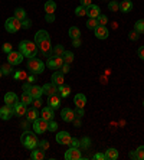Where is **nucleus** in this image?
I'll list each match as a JSON object with an SVG mask.
<instances>
[{
  "instance_id": "obj_5",
  "label": "nucleus",
  "mask_w": 144,
  "mask_h": 160,
  "mask_svg": "<svg viewBox=\"0 0 144 160\" xmlns=\"http://www.w3.org/2000/svg\"><path fill=\"white\" fill-rule=\"evenodd\" d=\"M48 126H49V121H46V120H43L42 117H37L36 120L33 121V131L36 134H43L48 131Z\"/></svg>"
},
{
  "instance_id": "obj_53",
  "label": "nucleus",
  "mask_w": 144,
  "mask_h": 160,
  "mask_svg": "<svg viewBox=\"0 0 144 160\" xmlns=\"http://www.w3.org/2000/svg\"><path fill=\"white\" fill-rule=\"evenodd\" d=\"M32 104H33V107H35V108H41L43 102H42L41 98H33V101H32Z\"/></svg>"
},
{
  "instance_id": "obj_15",
  "label": "nucleus",
  "mask_w": 144,
  "mask_h": 160,
  "mask_svg": "<svg viewBox=\"0 0 144 160\" xmlns=\"http://www.w3.org/2000/svg\"><path fill=\"white\" fill-rule=\"evenodd\" d=\"M43 94H46V95H55V94H58V85H55L53 82H48V84H45L43 87Z\"/></svg>"
},
{
  "instance_id": "obj_23",
  "label": "nucleus",
  "mask_w": 144,
  "mask_h": 160,
  "mask_svg": "<svg viewBox=\"0 0 144 160\" xmlns=\"http://www.w3.org/2000/svg\"><path fill=\"white\" fill-rule=\"evenodd\" d=\"M120 10L122 13H128V12L133 10V2L131 0H122L120 3Z\"/></svg>"
},
{
  "instance_id": "obj_57",
  "label": "nucleus",
  "mask_w": 144,
  "mask_h": 160,
  "mask_svg": "<svg viewBox=\"0 0 144 160\" xmlns=\"http://www.w3.org/2000/svg\"><path fill=\"white\" fill-rule=\"evenodd\" d=\"M137 55H138V58H141V59L144 61V46H140V48H138V51H137Z\"/></svg>"
},
{
  "instance_id": "obj_10",
  "label": "nucleus",
  "mask_w": 144,
  "mask_h": 160,
  "mask_svg": "<svg viewBox=\"0 0 144 160\" xmlns=\"http://www.w3.org/2000/svg\"><path fill=\"white\" fill-rule=\"evenodd\" d=\"M56 143L58 144H62V146H68L69 144V140H71V134L68 131H59L56 133Z\"/></svg>"
},
{
  "instance_id": "obj_48",
  "label": "nucleus",
  "mask_w": 144,
  "mask_h": 160,
  "mask_svg": "<svg viewBox=\"0 0 144 160\" xmlns=\"http://www.w3.org/2000/svg\"><path fill=\"white\" fill-rule=\"evenodd\" d=\"M69 147H79V140H78V138H74V137H71V140H69Z\"/></svg>"
},
{
  "instance_id": "obj_31",
  "label": "nucleus",
  "mask_w": 144,
  "mask_h": 160,
  "mask_svg": "<svg viewBox=\"0 0 144 160\" xmlns=\"http://www.w3.org/2000/svg\"><path fill=\"white\" fill-rule=\"evenodd\" d=\"M13 78H15V81H23V79H27V74L22 69H19V71L13 72Z\"/></svg>"
},
{
  "instance_id": "obj_37",
  "label": "nucleus",
  "mask_w": 144,
  "mask_h": 160,
  "mask_svg": "<svg viewBox=\"0 0 144 160\" xmlns=\"http://www.w3.org/2000/svg\"><path fill=\"white\" fill-rule=\"evenodd\" d=\"M97 26H98V20H97V19H92V18H89L88 20H87V28H88V29L94 30V29H95Z\"/></svg>"
},
{
  "instance_id": "obj_27",
  "label": "nucleus",
  "mask_w": 144,
  "mask_h": 160,
  "mask_svg": "<svg viewBox=\"0 0 144 160\" xmlns=\"http://www.w3.org/2000/svg\"><path fill=\"white\" fill-rule=\"evenodd\" d=\"M105 157H107V160H117L118 159V150L114 147H110L105 152Z\"/></svg>"
},
{
  "instance_id": "obj_43",
  "label": "nucleus",
  "mask_w": 144,
  "mask_h": 160,
  "mask_svg": "<svg viewBox=\"0 0 144 160\" xmlns=\"http://www.w3.org/2000/svg\"><path fill=\"white\" fill-rule=\"evenodd\" d=\"M79 144H81V147H84V149H88L89 146H91V140H89L88 137H82V140H79Z\"/></svg>"
},
{
  "instance_id": "obj_18",
  "label": "nucleus",
  "mask_w": 144,
  "mask_h": 160,
  "mask_svg": "<svg viewBox=\"0 0 144 160\" xmlns=\"http://www.w3.org/2000/svg\"><path fill=\"white\" fill-rule=\"evenodd\" d=\"M16 102H19V97L16 95V92H6L4 94V104L7 105H15Z\"/></svg>"
},
{
  "instance_id": "obj_30",
  "label": "nucleus",
  "mask_w": 144,
  "mask_h": 160,
  "mask_svg": "<svg viewBox=\"0 0 144 160\" xmlns=\"http://www.w3.org/2000/svg\"><path fill=\"white\" fill-rule=\"evenodd\" d=\"M0 69H2L3 75H10V74H13V65H12V63H9V62L3 63V65L0 67Z\"/></svg>"
},
{
  "instance_id": "obj_4",
  "label": "nucleus",
  "mask_w": 144,
  "mask_h": 160,
  "mask_svg": "<svg viewBox=\"0 0 144 160\" xmlns=\"http://www.w3.org/2000/svg\"><path fill=\"white\" fill-rule=\"evenodd\" d=\"M4 29L7 30L9 33H16V32H19V30L22 29V20H19L15 16H12L4 23Z\"/></svg>"
},
{
  "instance_id": "obj_63",
  "label": "nucleus",
  "mask_w": 144,
  "mask_h": 160,
  "mask_svg": "<svg viewBox=\"0 0 144 160\" xmlns=\"http://www.w3.org/2000/svg\"><path fill=\"white\" fill-rule=\"evenodd\" d=\"M2 77H3V72H2V69H0V78H2Z\"/></svg>"
},
{
  "instance_id": "obj_51",
  "label": "nucleus",
  "mask_w": 144,
  "mask_h": 160,
  "mask_svg": "<svg viewBox=\"0 0 144 160\" xmlns=\"http://www.w3.org/2000/svg\"><path fill=\"white\" fill-rule=\"evenodd\" d=\"M45 20H46L48 23L55 22V13H46V16H45Z\"/></svg>"
},
{
  "instance_id": "obj_16",
  "label": "nucleus",
  "mask_w": 144,
  "mask_h": 160,
  "mask_svg": "<svg viewBox=\"0 0 144 160\" xmlns=\"http://www.w3.org/2000/svg\"><path fill=\"white\" fill-rule=\"evenodd\" d=\"M94 33H95V38H98V39H107L108 38V29H107V26H101V25H98V26L94 29Z\"/></svg>"
},
{
  "instance_id": "obj_11",
  "label": "nucleus",
  "mask_w": 144,
  "mask_h": 160,
  "mask_svg": "<svg viewBox=\"0 0 144 160\" xmlns=\"http://www.w3.org/2000/svg\"><path fill=\"white\" fill-rule=\"evenodd\" d=\"M61 118H62L63 121H67V123H72L75 118V111L71 110V108H68V107L62 108V111H61Z\"/></svg>"
},
{
  "instance_id": "obj_21",
  "label": "nucleus",
  "mask_w": 144,
  "mask_h": 160,
  "mask_svg": "<svg viewBox=\"0 0 144 160\" xmlns=\"http://www.w3.org/2000/svg\"><path fill=\"white\" fill-rule=\"evenodd\" d=\"M29 94L32 95V98H41L43 95V88L39 85H30Z\"/></svg>"
},
{
  "instance_id": "obj_54",
  "label": "nucleus",
  "mask_w": 144,
  "mask_h": 160,
  "mask_svg": "<svg viewBox=\"0 0 144 160\" xmlns=\"http://www.w3.org/2000/svg\"><path fill=\"white\" fill-rule=\"evenodd\" d=\"M61 72H62L63 75L68 74V72H69V63H63L62 67H61Z\"/></svg>"
},
{
  "instance_id": "obj_9",
  "label": "nucleus",
  "mask_w": 144,
  "mask_h": 160,
  "mask_svg": "<svg viewBox=\"0 0 144 160\" xmlns=\"http://www.w3.org/2000/svg\"><path fill=\"white\" fill-rule=\"evenodd\" d=\"M15 116V110H13V105H3V107L0 108V118L4 120V121H7L10 120L12 117Z\"/></svg>"
},
{
  "instance_id": "obj_6",
  "label": "nucleus",
  "mask_w": 144,
  "mask_h": 160,
  "mask_svg": "<svg viewBox=\"0 0 144 160\" xmlns=\"http://www.w3.org/2000/svg\"><path fill=\"white\" fill-rule=\"evenodd\" d=\"M39 46V51H41V53L43 56H46V58H49L51 56V53H52V45H51V36H48L45 41H42L41 43L37 45Z\"/></svg>"
},
{
  "instance_id": "obj_42",
  "label": "nucleus",
  "mask_w": 144,
  "mask_h": 160,
  "mask_svg": "<svg viewBox=\"0 0 144 160\" xmlns=\"http://www.w3.org/2000/svg\"><path fill=\"white\" fill-rule=\"evenodd\" d=\"M37 147H41L42 150H45V152H46V150H49V147H51V144H49V142H48V140H41V142L37 143Z\"/></svg>"
},
{
  "instance_id": "obj_59",
  "label": "nucleus",
  "mask_w": 144,
  "mask_h": 160,
  "mask_svg": "<svg viewBox=\"0 0 144 160\" xmlns=\"http://www.w3.org/2000/svg\"><path fill=\"white\" fill-rule=\"evenodd\" d=\"M72 123H74V126H75V127H81V120L78 118V117H75Z\"/></svg>"
},
{
  "instance_id": "obj_40",
  "label": "nucleus",
  "mask_w": 144,
  "mask_h": 160,
  "mask_svg": "<svg viewBox=\"0 0 144 160\" xmlns=\"http://www.w3.org/2000/svg\"><path fill=\"white\" fill-rule=\"evenodd\" d=\"M136 156L137 160H144V146H140L136 149Z\"/></svg>"
},
{
  "instance_id": "obj_8",
  "label": "nucleus",
  "mask_w": 144,
  "mask_h": 160,
  "mask_svg": "<svg viewBox=\"0 0 144 160\" xmlns=\"http://www.w3.org/2000/svg\"><path fill=\"white\" fill-rule=\"evenodd\" d=\"M82 153L79 150V147H69L65 152V159L67 160H81L82 159Z\"/></svg>"
},
{
  "instance_id": "obj_2",
  "label": "nucleus",
  "mask_w": 144,
  "mask_h": 160,
  "mask_svg": "<svg viewBox=\"0 0 144 160\" xmlns=\"http://www.w3.org/2000/svg\"><path fill=\"white\" fill-rule=\"evenodd\" d=\"M20 143H22L23 147L29 150H33L37 147V138H36V133H30V131L26 130L25 133L20 136Z\"/></svg>"
},
{
  "instance_id": "obj_28",
  "label": "nucleus",
  "mask_w": 144,
  "mask_h": 160,
  "mask_svg": "<svg viewBox=\"0 0 144 160\" xmlns=\"http://www.w3.org/2000/svg\"><path fill=\"white\" fill-rule=\"evenodd\" d=\"M55 10H56V3L53 0H48L45 3V12L46 13H55Z\"/></svg>"
},
{
  "instance_id": "obj_50",
  "label": "nucleus",
  "mask_w": 144,
  "mask_h": 160,
  "mask_svg": "<svg viewBox=\"0 0 144 160\" xmlns=\"http://www.w3.org/2000/svg\"><path fill=\"white\" fill-rule=\"evenodd\" d=\"M94 160H107V157H105V153H95L92 156Z\"/></svg>"
},
{
  "instance_id": "obj_13",
  "label": "nucleus",
  "mask_w": 144,
  "mask_h": 160,
  "mask_svg": "<svg viewBox=\"0 0 144 160\" xmlns=\"http://www.w3.org/2000/svg\"><path fill=\"white\" fill-rule=\"evenodd\" d=\"M13 110H15V116L23 117V116H26V111H27V105L23 104L22 101H20V102H16V104L13 105Z\"/></svg>"
},
{
  "instance_id": "obj_47",
  "label": "nucleus",
  "mask_w": 144,
  "mask_h": 160,
  "mask_svg": "<svg viewBox=\"0 0 144 160\" xmlns=\"http://www.w3.org/2000/svg\"><path fill=\"white\" fill-rule=\"evenodd\" d=\"M48 130L49 131H56L58 130V123L53 121V120H51V121H49V126H48Z\"/></svg>"
},
{
  "instance_id": "obj_33",
  "label": "nucleus",
  "mask_w": 144,
  "mask_h": 160,
  "mask_svg": "<svg viewBox=\"0 0 144 160\" xmlns=\"http://www.w3.org/2000/svg\"><path fill=\"white\" fill-rule=\"evenodd\" d=\"M52 53H53V56H62L65 53V48H63L62 45H56L52 49Z\"/></svg>"
},
{
  "instance_id": "obj_58",
  "label": "nucleus",
  "mask_w": 144,
  "mask_h": 160,
  "mask_svg": "<svg viewBox=\"0 0 144 160\" xmlns=\"http://www.w3.org/2000/svg\"><path fill=\"white\" fill-rule=\"evenodd\" d=\"M35 81H36V77H35V74L27 75V82H29V84H33Z\"/></svg>"
},
{
  "instance_id": "obj_32",
  "label": "nucleus",
  "mask_w": 144,
  "mask_h": 160,
  "mask_svg": "<svg viewBox=\"0 0 144 160\" xmlns=\"http://www.w3.org/2000/svg\"><path fill=\"white\" fill-rule=\"evenodd\" d=\"M134 30H136L137 33H144V19H140V20H137L134 23Z\"/></svg>"
},
{
  "instance_id": "obj_1",
  "label": "nucleus",
  "mask_w": 144,
  "mask_h": 160,
  "mask_svg": "<svg viewBox=\"0 0 144 160\" xmlns=\"http://www.w3.org/2000/svg\"><path fill=\"white\" fill-rule=\"evenodd\" d=\"M19 51L22 52V55L25 58H33L37 53V45L32 41H22L19 43Z\"/></svg>"
},
{
  "instance_id": "obj_39",
  "label": "nucleus",
  "mask_w": 144,
  "mask_h": 160,
  "mask_svg": "<svg viewBox=\"0 0 144 160\" xmlns=\"http://www.w3.org/2000/svg\"><path fill=\"white\" fill-rule=\"evenodd\" d=\"M75 15H77L78 18L87 16V8H84V6H78V8L75 9Z\"/></svg>"
},
{
  "instance_id": "obj_52",
  "label": "nucleus",
  "mask_w": 144,
  "mask_h": 160,
  "mask_svg": "<svg viewBox=\"0 0 144 160\" xmlns=\"http://www.w3.org/2000/svg\"><path fill=\"white\" fill-rule=\"evenodd\" d=\"M138 35H140V33H137L136 30H131V32H130V33H128L130 41H134V42H136L137 39H138Z\"/></svg>"
},
{
  "instance_id": "obj_19",
  "label": "nucleus",
  "mask_w": 144,
  "mask_h": 160,
  "mask_svg": "<svg viewBox=\"0 0 144 160\" xmlns=\"http://www.w3.org/2000/svg\"><path fill=\"white\" fill-rule=\"evenodd\" d=\"M74 104L77 108H84L85 104H87V97L84 94H77L74 97Z\"/></svg>"
},
{
  "instance_id": "obj_26",
  "label": "nucleus",
  "mask_w": 144,
  "mask_h": 160,
  "mask_svg": "<svg viewBox=\"0 0 144 160\" xmlns=\"http://www.w3.org/2000/svg\"><path fill=\"white\" fill-rule=\"evenodd\" d=\"M30 159H33V160H43L45 159V150H42L41 147H39V149H33V150H32V154H30Z\"/></svg>"
},
{
  "instance_id": "obj_62",
  "label": "nucleus",
  "mask_w": 144,
  "mask_h": 160,
  "mask_svg": "<svg viewBox=\"0 0 144 160\" xmlns=\"http://www.w3.org/2000/svg\"><path fill=\"white\" fill-rule=\"evenodd\" d=\"M22 128H25V130H27V127H29V124H27V120H26V123H22Z\"/></svg>"
},
{
  "instance_id": "obj_34",
  "label": "nucleus",
  "mask_w": 144,
  "mask_h": 160,
  "mask_svg": "<svg viewBox=\"0 0 144 160\" xmlns=\"http://www.w3.org/2000/svg\"><path fill=\"white\" fill-rule=\"evenodd\" d=\"M13 16H15L16 19H19V20H23V19H26V10L22 8H17L15 10V15Z\"/></svg>"
},
{
  "instance_id": "obj_24",
  "label": "nucleus",
  "mask_w": 144,
  "mask_h": 160,
  "mask_svg": "<svg viewBox=\"0 0 144 160\" xmlns=\"http://www.w3.org/2000/svg\"><path fill=\"white\" fill-rule=\"evenodd\" d=\"M69 94H71V87L69 85H61L58 87V95H59L61 98H67L69 97Z\"/></svg>"
},
{
  "instance_id": "obj_61",
  "label": "nucleus",
  "mask_w": 144,
  "mask_h": 160,
  "mask_svg": "<svg viewBox=\"0 0 144 160\" xmlns=\"http://www.w3.org/2000/svg\"><path fill=\"white\" fill-rule=\"evenodd\" d=\"M130 159H134V160H137V156H136V150H133V152H130Z\"/></svg>"
},
{
  "instance_id": "obj_14",
  "label": "nucleus",
  "mask_w": 144,
  "mask_h": 160,
  "mask_svg": "<svg viewBox=\"0 0 144 160\" xmlns=\"http://www.w3.org/2000/svg\"><path fill=\"white\" fill-rule=\"evenodd\" d=\"M101 15V9L100 6H97V4H91L89 8H87V16L88 18H92V19H97L98 16Z\"/></svg>"
},
{
  "instance_id": "obj_56",
  "label": "nucleus",
  "mask_w": 144,
  "mask_h": 160,
  "mask_svg": "<svg viewBox=\"0 0 144 160\" xmlns=\"http://www.w3.org/2000/svg\"><path fill=\"white\" fill-rule=\"evenodd\" d=\"M72 46H75V48H79V46H81V38L72 39Z\"/></svg>"
},
{
  "instance_id": "obj_17",
  "label": "nucleus",
  "mask_w": 144,
  "mask_h": 160,
  "mask_svg": "<svg viewBox=\"0 0 144 160\" xmlns=\"http://www.w3.org/2000/svg\"><path fill=\"white\" fill-rule=\"evenodd\" d=\"M48 105L51 108H53V110L59 108L61 107V97L58 95V94H55V95H49L48 97Z\"/></svg>"
},
{
  "instance_id": "obj_49",
  "label": "nucleus",
  "mask_w": 144,
  "mask_h": 160,
  "mask_svg": "<svg viewBox=\"0 0 144 160\" xmlns=\"http://www.w3.org/2000/svg\"><path fill=\"white\" fill-rule=\"evenodd\" d=\"M74 111H75V117H78V118H82V117L85 116L84 108H75Z\"/></svg>"
},
{
  "instance_id": "obj_3",
  "label": "nucleus",
  "mask_w": 144,
  "mask_h": 160,
  "mask_svg": "<svg viewBox=\"0 0 144 160\" xmlns=\"http://www.w3.org/2000/svg\"><path fill=\"white\" fill-rule=\"evenodd\" d=\"M26 67H27V69L35 75L42 74V72L45 71V63L42 62L39 58H36V56L29 58V59H27V63H26Z\"/></svg>"
},
{
  "instance_id": "obj_44",
  "label": "nucleus",
  "mask_w": 144,
  "mask_h": 160,
  "mask_svg": "<svg viewBox=\"0 0 144 160\" xmlns=\"http://www.w3.org/2000/svg\"><path fill=\"white\" fill-rule=\"evenodd\" d=\"M2 51L6 53H10L12 51H13V46H12V43H9V42H6V43H3V46H2Z\"/></svg>"
},
{
  "instance_id": "obj_38",
  "label": "nucleus",
  "mask_w": 144,
  "mask_h": 160,
  "mask_svg": "<svg viewBox=\"0 0 144 160\" xmlns=\"http://www.w3.org/2000/svg\"><path fill=\"white\" fill-rule=\"evenodd\" d=\"M108 9L111 12H118L120 10V3L118 2H115V0H111L110 3H108Z\"/></svg>"
},
{
  "instance_id": "obj_7",
  "label": "nucleus",
  "mask_w": 144,
  "mask_h": 160,
  "mask_svg": "<svg viewBox=\"0 0 144 160\" xmlns=\"http://www.w3.org/2000/svg\"><path fill=\"white\" fill-rule=\"evenodd\" d=\"M23 58H25V56L22 55L20 51H12L10 53H7V62L12 63L13 67H15V65H20V63L23 62Z\"/></svg>"
},
{
  "instance_id": "obj_45",
  "label": "nucleus",
  "mask_w": 144,
  "mask_h": 160,
  "mask_svg": "<svg viewBox=\"0 0 144 160\" xmlns=\"http://www.w3.org/2000/svg\"><path fill=\"white\" fill-rule=\"evenodd\" d=\"M46 67L51 68V69H56V65H55V59H53V56H49L48 61H46Z\"/></svg>"
},
{
  "instance_id": "obj_25",
  "label": "nucleus",
  "mask_w": 144,
  "mask_h": 160,
  "mask_svg": "<svg viewBox=\"0 0 144 160\" xmlns=\"http://www.w3.org/2000/svg\"><path fill=\"white\" fill-rule=\"evenodd\" d=\"M48 36H49V33L46 32V30H43V29H42V30H37L36 33H35V43L39 45L42 41H45V39H46Z\"/></svg>"
},
{
  "instance_id": "obj_35",
  "label": "nucleus",
  "mask_w": 144,
  "mask_h": 160,
  "mask_svg": "<svg viewBox=\"0 0 144 160\" xmlns=\"http://www.w3.org/2000/svg\"><path fill=\"white\" fill-rule=\"evenodd\" d=\"M62 58H63V61H65V63H72L74 62V53L71 52V51H65V53L62 55Z\"/></svg>"
},
{
  "instance_id": "obj_29",
  "label": "nucleus",
  "mask_w": 144,
  "mask_h": 160,
  "mask_svg": "<svg viewBox=\"0 0 144 160\" xmlns=\"http://www.w3.org/2000/svg\"><path fill=\"white\" fill-rule=\"evenodd\" d=\"M69 36H71V39H77V38H81V30H79V28H77V26H71L69 28Z\"/></svg>"
},
{
  "instance_id": "obj_20",
  "label": "nucleus",
  "mask_w": 144,
  "mask_h": 160,
  "mask_svg": "<svg viewBox=\"0 0 144 160\" xmlns=\"http://www.w3.org/2000/svg\"><path fill=\"white\" fill-rule=\"evenodd\" d=\"M52 82H53L55 85H58V87L63 85V82H65V78H63V74H62V72H61V71L53 72V74H52Z\"/></svg>"
},
{
  "instance_id": "obj_55",
  "label": "nucleus",
  "mask_w": 144,
  "mask_h": 160,
  "mask_svg": "<svg viewBox=\"0 0 144 160\" xmlns=\"http://www.w3.org/2000/svg\"><path fill=\"white\" fill-rule=\"evenodd\" d=\"M79 2H81V6H84V8H89L92 4V0H79Z\"/></svg>"
},
{
  "instance_id": "obj_22",
  "label": "nucleus",
  "mask_w": 144,
  "mask_h": 160,
  "mask_svg": "<svg viewBox=\"0 0 144 160\" xmlns=\"http://www.w3.org/2000/svg\"><path fill=\"white\" fill-rule=\"evenodd\" d=\"M39 116H41V114L37 112V108H35V107L33 108H29V110L26 111V120H27V121H32V123H33V121Z\"/></svg>"
},
{
  "instance_id": "obj_12",
  "label": "nucleus",
  "mask_w": 144,
  "mask_h": 160,
  "mask_svg": "<svg viewBox=\"0 0 144 160\" xmlns=\"http://www.w3.org/2000/svg\"><path fill=\"white\" fill-rule=\"evenodd\" d=\"M41 117L43 120H46V121H51V120L55 118V110L53 108H51L48 105V107H43L41 111Z\"/></svg>"
},
{
  "instance_id": "obj_64",
  "label": "nucleus",
  "mask_w": 144,
  "mask_h": 160,
  "mask_svg": "<svg viewBox=\"0 0 144 160\" xmlns=\"http://www.w3.org/2000/svg\"><path fill=\"white\" fill-rule=\"evenodd\" d=\"M143 107H144V101H143Z\"/></svg>"
},
{
  "instance_id": "obj_60",
  "label": "nucleus",
  "mask_w": 144,
  "mask_h": 160,
  "mask_svg": "<svg viewBox=\"0 0 144 160\" xmlns=\"http://www.w3.org/2000/svg\"><path fill=\"white\" fill-rule=\"evenodd\" d=\"M23 91H25V92H29V89H30V84L29 82H26V84H23Z\"/></svg>"
},
{
  "instance_id": "obj_41",
  "label": "nucleus",
  "mask_w": 144,
  "mask_h": 160,
  "mask_svg": "<svg viewBox=\"0 0 144 160\" xmlns=\"http://www.w3.org/2000/svg\"><path fill=\"white\" fill-rule=\"evenodd\" d=\"M97 20H98V25H101V26H107L108 18L105 15H100L98 18H97Z\"/></svg>"
},
{
  "instance_id": "obj_46",
  "label": "nucleus",
  "mask_w": 144,
  "mask_h": 160,
  "mask_svg": "<svg viewBox=\"0 0 144 160\" xmlns=\"http://www.w3.org/2000/svg\"><path fill=\"white\" fill-rule=\"evenodd\" d=\"M22 28L23 29H29V28H32V20H30V19H23L22 20Z\"/></svg>"
},
{
  "instance_id": "obj_36",
  "label": "nucleus",
  "mask_w": 144,
  "mask_h": 160,
  "mask_svg": "<svg viewBox=\"0 0 144 160\" xmlns=\"http://www.w3.org/2000/svg\"><path fill=\"white\" fill-rule=\"evenodd\" d=\"M20 100H22L23 104L29 105V104H32V101H33V98H32V95H30L29 92H23V94H22V97H20Z\"/></svg>"
}]
</instances>
